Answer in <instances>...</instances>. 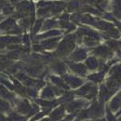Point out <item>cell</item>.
Returning <instances> with one entry per match:
<instances>
[{"mask_svg": "<svg viewBox=\"0 0 121 121\" xmlns=\"http://www.w3.org/2000/svg\"><path fill=\"white\" fill-rule=\"evenodd\" d=\"M118 121H121V117H120V118H119V120H118Z\"/></svg>", "mask_w": 121, "mask_h": 121, "instance_id": "2", "label": "cell"}, {"mask_svg": "<svg viewBox=\"0 0 121 121\" xmlns=\"http://www.w3.org/2000/svg\"><path fill=\"white\" fill-rule=\"evenodd\" d=\"M121 95L119 96H117L116 99H114L113 100V102L110 104V109L112 110V111H117L118 108H119V105H120L121 104Z\"/></svg>", "mask_w": 121, "mask_h": 121, "instance_id": "1", "label": "cell"}]
</instances>
